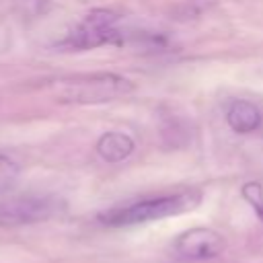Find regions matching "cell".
<instances>
[{"mask_svg": "<svg viewBox=\"0 0 263 263\" xmlns=\"http://www.w3.org/2000/svg\"><path fill=\"white\" fill-rule=\"evenodd\" d=\"M132 90H134L132 80L113 72L68 74L47 82V92L58 103H66V105L109 103V101L127 97Z\"/></svg>", "mask_w": 263, "mask_h": 263, "instance_id": "6da1fadb", "label": "cell"}, {"mask_svg": "<svg viewBox=\"0 0 263 263\" xmlns=\"http://www.w3.org/2000/svg\"><path fill=\"white\" fill-rule=\"evenodd\" d=\"M199 201H201L199 191H179V193L146 197L140 201L115 205L107 212H101L99 222L105 226H113V228L146 224V222H154V220H162L168 216H179L183 212H189Z\"/></svg>", "mask_w": 263, "mask_h": 263, "instance_id": "7a4b0ae2", "label": "cell"}, {"mask_svg": "<svg viewBox=\"0 0 263 263\" xmlns=\"http://www.w3.org/2000/svg\"><path fill=\"white\" fill-rule=\"evenodd\" d=\"M60 199L53 195H16L0 201V224H33L60 212Z\"/></svg>", "mask_w": 263, "mask_h": 263, "instance_id": "3957f363", "label": "cell"}, {"mask_svg": "<svg viewBox=\"0 0 263 263\" xmlns=\"http://www.w3.org/2000/svg\"><path fill=\"white\" fill-rule=\"evenodd\" d=\"M117 14L107 8H95L90 10L82 23L68 35L66 45L74 49H95L105 43H113L117 37Z\"/></svg>", "mask_w": 263, "mask_h": 263, "instance_id": "277c9868", "label": "cell"}, {"mask_svg": "<svg viewBox=\"0 0 263 263\" xmlns=\"http://www.w3.org/2000/svg\"><path fill=\"white\" fill-rule=\"evenodd\" d=\"M175 253L191 261H210L224 253L226 240L220 232L203 226L189 228L175 238Z\"/></svg>", "mask_w": 263, "mask_h": 263, "instance_id": "5b68a950", "label": "cell"}, {"mask_svg": "<svg viewBox=\"0 0 263 263\" xmlns=\"http://www.w3.org/2000/svg\"><path fill=\"white\" fill-rule=\"evenodd\" d=\"M95 148L105 162H121L134 152L136 144H134V138L125 132H105L97 140Z\"/></svg>", "mask_w": 263, "mask_h": 263, "instance_id": "8992f818", "label": "cell"}, {"mask_svg": "<svg viewBox=\"0 0 263 263\" xmlns=\"http://www.w3.org/2000/svg\"><path fill=\"white\" fill-rule=\"evenodd\" d=\"M226 121L236 134H251L261 125V111L251 101H232L226 111Z\"/></svg>", "mask_w": 263, "mask_h": 263, "instance_id": "52a82bcc", "label": "cell"}, {"mask_svg": "<svg viewBox=\"0 0 263 263\" xmlns=\"http://www.w3.org/2000/svg\"><path fill=\"white\" fill-rule=\"evenodd\" d=\"M18 175H21V166L6 154H0V193L8 191L16 183Z\"/></svg>", "mask_w": 263, "mask_h": 263, "instance_id": "ba28073f", "label": "cell"}, {"mask_svg": "<svg viewBox=\"0 0 263 263\" xmlns=\"http://www.w3.org/2000/svg\"><path fill=\"white\" fill-rule=\"evenodd\" d=\"M242 197L253 205V210H255V214L263 220V187H261V183H247L245 187H242Z\"/></svg>", "mask_w": 263, "mask_h": 263, "instance_id": "9c48e42d", "label": "cell"}]
</instances>
